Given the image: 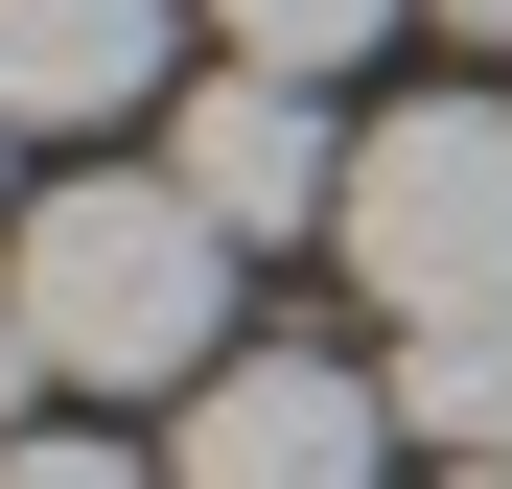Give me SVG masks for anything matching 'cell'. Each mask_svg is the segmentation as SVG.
<instances>
[{"instance_id": "1", "label": "cell", "mask_w": 512, "mask_h": 489, "mask_svg": "<svg viewBox=\"0 0 512 489\" xmlns=\"http://www.w3.org/2000/svg\"><path fill=\"white\" fill-rule=\"evenodd\" d=\"M233 257L256 233H210L187 163H70V187H24V326H47V373H94V396H187L210 350H256Z\"/></svg>"}, {"instance_id": "2", "label": "cell", "mask_w": 512, "mask_h": 489, "mask_svg": "<svg viewBox=\"0 0 512 489\" xmlns=\"http://www.w3.org/2000/svg\"><path fill=\"white\" fill-rule=\"evenodd\" d=\"M326 233H350V280H373L396 326L512 303V94H419V117H373Z\"/></svg>"}, {"instance_id": "3", "label": "cell", "mask_w": 512, "mask_h": 489, "mask_svg": "<svg viewBox=\"0 0 512 489\" xmlns=\"http://www.w3.org/2000/svg\"><path fill=\"white\" fill-rule=\"evenodd\" d=\"M163 489H396V350H303V326L210 350L163 420Z\"/></svg>"}, {"instance_id": "4", "label": "cell", "mask_w": 512, "mask_h": 489, "mask_svg": "<svg viewBox=\"0 0 512 489\" xmlns=\"http://www.w3.org/2000/svg\"><path fill=\"white\" fill-rule=\"evenodd\" d=\"M163 163L210 187V233H326L350 210V117H326V70H210V94H163Z\"/></svg>"}, {"instance_id": "5", "label": "cell", "mask_w": 512, "mask_h": 489, "mask_svg": "<svg viewBox=\"0 0 512 489\" xmlns=\"http://www.w3.org/2000/svg\"><path fill=\"white\" fill-rule=\"evenodd\" d=\"M163 24H187V0H0V117L24 140L163 117Z\"/></svg>"}, {"instance_id": "6", "label": "cell", "mask_w": 512, "mask_h": 489, "mask_svg": "<svg viewBox=\"0 0 512 489\" xmlns=\"http://www.w3.org/2000/svg\"><path fill=\"white\" fill-rule=\"evenodd\" d=\"M396 443H419V466H512V303L396 326Z\"/></svg>"}, {"instance_id": "7", "label": "cell", "mask_w": 512, "mask_h": 489, "mask_svg": "<svg viewBox=\"0 0 512 489\" xmlns=\"http://www.w3.org/2000/svg\"><path fill=\"white\" fill-rule=\"evenodd\" d=\"M373 24H419V0H210V47H256V70H350Z\"/></svg>"}, {"instance_id": "8", "label": "cell", "mask_w": 512, "mask_h": 489, "mask_svg": "<svg viewBox=\"0 0 512 489\" xmlns=\"http://www.w3.org/2000/svg\"><path fill=\"white\" fill-rule=\"evenodd\" d=\"M0 489H163V466H140V443H47V420H24V443H0Z\"/></svg>"}, {"instance_id": "9", "label": "cell", "mask_w": 512, "mask_h": 489, "mask_svg": "<svg viewBox=\"0 0 512 489\" xmlns=\"http://www.w3.org/2000/svg\"><path fill=\"white\" fill-rule=\"evenodd\" d=\"M24 396H47V326H24V280H0V443H24Z\"/></svg>"}, {"instance_id": "10", "label": "cell", "mask_w": 512, "mask_h": 489, "mask_svg": "<svg viewBox=\"0 0 512 489\" xmlns=\"http://www.w3.org/2000/svg\"><path fill=\"white\" fill-rule=\"evenodd\" d=\"M443 24H489V47H512V0H443Z\"/></svg>"}, {"instance_id": "11", "label": "cell", "mask_w": 512, "mask_h": 489, "mask_svg": "<svg viewBox=\"0 0 512 489\" xmlns=\"http://www.w3.org/2000/svg\"><path fill=\"white\" fill-rule=\"evenodd\" d=\"M419 489H512V466H419Z\"/></svg>"}, {"instance_id": "12", "label": "cell", "mask_w": 512, "mask_h": 489, "mask_svg": "<svg viewBox=\"0 0 512 489\" xmlns=\"http://www.w3.org/2000/svg\"><path fill=\"white\" fill-rule=\"evenodd\" d=\"M0 140H24V117H0ZM0 210H24V163H0Z\"/></svg>"}]
</instances>
